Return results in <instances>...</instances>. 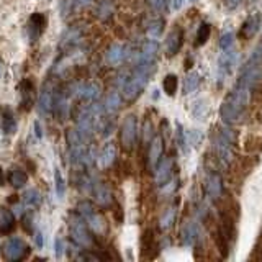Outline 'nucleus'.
<instances>
[{"instance_id": "nucleus-1", "label": "nucleus", "mask_w": 262, "mask_h": 262, "mask_svg": "<svg viewBox=\"0 0 262 262\" xmlns=\"http://www.w3.org/2000/svg\"><path fill=\"white\" fill-rule=\"evenodd\" d=\"M69 233H71L72 241L77 246H80V248H85V249L92 248L94 237H92V234H90L89 226L85 225L84 218H80L77 215L72 216L71 223H69Z\"/></svg>"}, {"instance_id": "nucleus-2", "label": "nucleus", "mask_w": 262, "mask_h": 262, "mask_svg": "<svg viewBox=\"0 0 262 262\" xmlns=\"http://www.w3.org/2000/svg\"><path fill=\"white\" fill-rule=\"evenodd\" d=\"M30 252V246L25 243L21 237H10L2 244V254L7 260L15 262V260H21L28 256Z\"/></svg>"}, {"instance_id": "nucleus-3", "label": "nucleus", "mask_w": 262, "mask_h": 262, "mask_svg": "<svg viewBox=\"0 0 262 262\" xmlns=\"http://www.w3.org/2000/svg\"><path fill=\"white\" fill-rule=\"evenodd\" d=\"M90 192H92V195L95 196V202L100 205L102 208H110L113 205L112 190L103 182H100V180H94V182L90 184Z\"/></svg>"}, {"instance_id": "nucleus-4", "label": "nucleus", "mask_w": 262, "mask_h": 262, "mask_svg": "<svg viewBox=\"0 0 262 262\" xmlns=\"http://www.w3.org/2000/svg\"><path fill=\"white\" fill-rule=\"evenodd\" d=\"M136 143V118L133 115L126 117L121 126V144L126 151L133 149Z\"/></svg>"}, {"instance_id": "nucleus-5", "label": "nucleus", "mask_w": 262, "mask_h": 262, "mask_svg": "<svg viewBox=\"0 0 262 262\" xmlns=\"http://www.w3.org/2000/svg\"><path fill=\"white\" fill-rule=\"evenodd\" d=\"M54 103H56V92H54V85L53 82H46L43 92L39 95V102H38V108L41 113H51L54 110Z\"/></svg>"}, {"instance_id": "nucleus-6", "label": "nucleus", "mask_w": 262, "mask_h": 262, "mask_svg": "<svg viewBox=\"0 0 262 262\" xmlns=\"http://www.w3.org/2000/svg\"><path fill=\"white\" fill-rule=\"evenodd\" d=\"M117 146L115 143H106L102 149H100V154H98V159H97V164L100 169H108L113 166L115 159H117Z\"/></svg>"}, {"instance_id": "nucleus-7", "label": "nucleus", "mask_w": 262, "mask_h": 262, "mask_svg": "<svg viewBox=\"0 0 262 262\" xmlns=\"http://www.w3.org/2000/svg\"><path fill=\"white\" fill-rule=\"evenodd\" d=\"M8 182H10V185L13 188H21L27 185L28 176H27V172H25V169H21L18 166H13L10 169V172H8Z\"/></svg>"}, {"instance_id": "nucleus-8", "label": "nucleus", "mask_w": 262, "mask_h": 262, "mask_svg": "<svg viewBox=\"0 0 262 262\" xmlns=\"http://www.w3.org/2000/svg\"><path fill=\"white\" fill-rule=\"evenodd\" d=\"M84 221L87 223L89 229H92L95 234H105V231H106V221H105V218L100 215V213L95 211L94 215H90Z\"/></svg>"}, {"instance_id": "nucleus-9", "label": "nucleus", "mask_w": 262, "mask_h": 262, "mask_svg": "<svg viewBox=\"0 0 262 262\" xmlns=\"http://www.w3.org/2000/svg\"><path fill=\"white\" fill-rule=\"evenodd\" d=\"M15 228V216L10 210L0 208V233L8 234Z\"/></svg>"}, {"instance_id": "nucleus-10", "label": "nucleus", "mask_w": 262, "mask_h": 262, "mask_svg": "<svg viewBox=\"0 0 262 262\" xmlns=\"http://www.w3.org/2000/svg\"><path fill=\"white\" fill-rule=\"evenodd\" d=\"M0 113H2V129L5 135H13L16 131V121L13 118V113L8 108H0Z\"/></svg>"}, {"instance_id": "nucleus-11", "label": "nucleus", "mask_w": 262, "mask_h": 262, "mask_svg": "<svg viewBox=\"0 0 262 262\" xmlns=\"http://www.w3.org/2000/svg\"><path fill=\"white\" fill-rule=\"evenodd\" d=\"M46 23H48V20H46V16L43 15V13H33L31 15V18H30V27H31V30H35V35H33L31 38L36 41V38L43 33V30H45V27H46Z\"/></svg>"}, {"instance_id": "nucleus-12", "label": "nucleus", "mask_w": 262, "mask_h": 262, "mask_svg": "<svg viewBox=\"0 0 262 262\" xmlns=\"http://www.w3.org/2000/svg\"><path fill=\"white\" fill-rule=\"evenodd\" d=\"M35 90V84H33L31 79H25L21 82V97H23V105H25V110H30V106L33 105V98L31 94Z\"/></svg>"}, {"instance_id": "nucleus-13", "label": "nucleus", "mask_w": 262, "mask_h": 262, "mask_svg": "<svg viewBox=\"0 0 262 262\" xmlns=\"http://www.w3.org/2000/svg\"><path fill=\"white\" fill-rule=\"evenodd\" d=\"M120 103H121V100H120V95L117 92L108 94V95H106V98H105V102H103L105 113H108V115L117 113L118 108H120Z\"/></svg>"}, {"instance_id": "nucleus-14", "label": "nucleus", "mask_w": 262, "mask_h": 262, "mask_svg": "<svg viewBox=\"0 0 262 262\" xmlns=\"http://www.w3.org/2000/svg\"><path fill=\"white\" fill-rule=\"evenodd\" d=\"M141 248H143V254L151 252L152 249H156V239H154V231L152 229H146L141 237Z\"/></svg>"}, {"instance_id": "nucleus-15", "label": "nucleus", "mask_w": 262, "mask_h": 262, "mask_svg": "<svg viewBox=\"0 0 262 262\" xmlns=\"http://www.w3.org/2000/svg\"><path fill=\"white\" fill-rule=\"evenodd\" d=\"M123 59V48L120 45H113L106 51V61L110 64H118Z\"/></svg>"}, {"instance_id": "nucleus-16", "label": "nucleus", "mask_w": 262, "mask_h": 262, "mask_svg": "<svg viewBox=\"0 0 262 262\" xmlns=\"http://www.w3.org/2000/svg\"><path fill=\"white\" fill-rule=\"evenodd\" d=\"M23 202L30 205V207H38L41 203V193L36 188H28V190L23 193Z\"/></svg>"}, {"instance_id": "nucleus-17", "label": "nucleus", "mask_w": 262, "mask_h": 262, "mask_svg": "<svg viewBox=\"0 0 262 262\" xmlns=\"http://www.w3.org/2000/svg\"><path fill=\"white\" fill-rule=\"evenodd\" d=\"M97 210H95V207L92 203H90L89 200H82V202H79V205H77V213H79V216L80 218H84V220H87L90 215H94Z\"/></svg>"}, {"instance_id": "nucleus-18", "label": "nucleus", "mask_w": 262, "mask_h": 262, "mask_svg": "<svg viewBox=\"0 0 262 262\" xmlns=\"http://www.w3.org/2000/svg\"><path fill=\"white\" fill-rule=\"evenodd\" d=\"M79 92H80V95H82V97L87 98V100H95V98L98 97V94H100V90H98V87H97V85L89 84V85L80 87V89H79Z\"/></svg>"}, {"instance_id": "nucleus-19", "label": "nucleus", "mask_w": 262, "mask_h": 262, "mask_svg": "<svg viewBox=\"0 0 262 262\" xmlns=\"http://www.w3.org/2000/svg\"><path fill=\"white\" fill-rule=\"evenodd\" d=\"M54 180H56V195H57V199H64V195H66V184H64V179L61 176L59 169L54 170Z\"/></svg>"}, {"instance_id": "nucleus-20", "label": "nucleus", "mask_w": 262, "mask_h": 262, "mask_svg": "<svg viewBox=\"0 0 262 262\" xmlns=\"http://www.w3.org/2000/svg\"><path fill=\"white\" fill-rule=\"evenodd\" d=\"M162 85H164V90H166L167 95H174L177 92V85H179L177 77L176 76H167L166 79H164Z\"/></svg>"}, {"instance_id": "nucleus-21", "label": "nucleus", "mask_w": 262, "mask_h": 262, "mask_svg": "<svg viewBox=\"0 0 262 262\" xmlns=\"http://www.w3.org/2000/svg\"><path fill=\"white\" fill-rule=\"evenodd\" d=\"M208 35H210V27H208V25H202V28L199 31V43L200 45L205 43L207 38H208Z\"/></svg>"}, {"instance_id": "nucleus-22", "label": "nucleus", "mask_w": 262, "mask_h": 262, "mask_svg": "<svg viewBox=\"0 0 262 262\" xmlns=\"http://www.w3.org/2000/svg\"><path fill=\"white\" fill-rule=\"evenodd\" d=\"M56 257H61L64 254V241L61 239V237H56Z\"/></svg>"}, {"instance_id": "nucleus-23", "label": "nucleus", "mask_w": 262, "mask_h": 262, "mask_svg": "<svg viewBox=\"0 0 262 262\" xmlns=\"http://www.w3.org/2000/svg\"><path fill=\"white\" fill-rule=\"evenodd\" d=\"M35 239H36V246H38V248H43V234H41V233H36Z\"/></svg>"}, {"instance_id": "nucleus-24", "label": "nucleus", "mask_w": 262, "mask_h": 262, "mask_svg": "<svg viewBox=\"0 0 262 262\" xmlns=\"http://www.w3.org/2000/svg\"><path fill=\"white\" fill-rule=\"evenodd\" d=\"M36 129V135H38V138H41L43 136V131H41V125H39V121H35V126H33Z\"/></svg>"}, {"instance_id": "nucleus-25", "label": "nucleus", "mask_w": 262, "mask_h": 262, "mask_svg": "<svg viewBox=\"0 0 262 262\" xmlns=\"http://www.w3.org/2000/svg\"><path fill=\"white\" fill-rule=\"evenodd\" d=\"M90 2V0H74V5L76 7H84Z\"/></svg>"}, {"instance_id": "nucleus-26", "label": "nucleus", "mask_w": 262, "mask_h": 262, "mask_svg": "<svg viewBox=\"0 0 262 262\" xmlns=\"http://www.w3.org/2000/svg\"><path fill=\"white\" fill-rule=\"evenodd\" d=\"M4 184H5V176H4L2 167H0V185H4Z\"/></svg>"}, {"instance_id": "nucleus-27", "label": "nucleus", "mask_w": 262, "mask_h": 262, "mask_svg": "<svg viewBox=\"0 0 262 262\" xmlns=\"http://www.w3.org/2000/svg\"><path fill=\"white\" fill-rule=\"evenodd\" d=\"M2 69H4V66H2V61H0V76H2Z\"/></svg>"}]
</instances>
